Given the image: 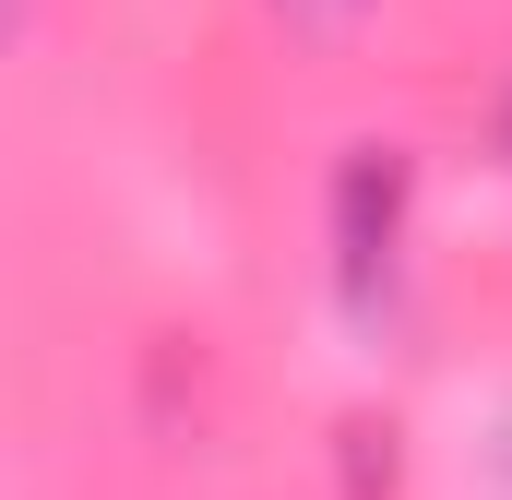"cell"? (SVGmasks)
Listing matches in <instances>:
<instances>
[{
	"label": "cell",
	"instance_id": "cell-1",
	"mask_svg": "<svg viewBox=\"0 0 512 500\" xmlns=\"http://www.w3.org/2000/svg\"><path fill=\"white\" fill-rule=\"evenodd\" d=\"M393 227H405V155L358 143L334 167V274H346L358 310H382V286H393Z\"/></svg>",
	"mask_w": 512,
	"mask_h": 500
},
{
	"label": "cell",
	"instance_id": "cell-2",
	"mask_svg": "<svg viewBox=\"0 0 512 500\" xmlns=\"http://www.w3.org/2000/svg\"><path fill=\"white\" fill-rule=\"evenodd\" d=\"M286 12H310V24H334V12H358V0H286Z\"/></svg>",
	"mask_w": 512,
	"mask_h": 500
}]
</instances>
